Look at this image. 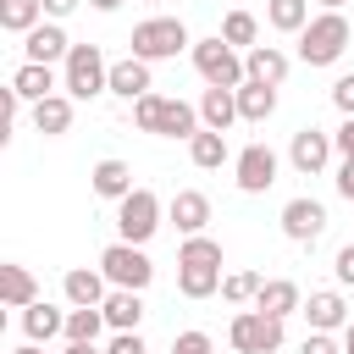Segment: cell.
Segmentation results:
<instances>
[{"label":"cell","mask_w":354,"mask_h":354,"mask_svg":"<svg viewBox=\"0 0 354 354\" xmlns=\"http://www.w3.org/2000/svg\"><path fill=\"white\" fill-rule=\"evenodd\" d=\"M177 293L183 299H210L221 293V243L216 238H183L177 249Z\"/></svg>","instance_id":"1"},{"label":"cell","mask_w":354,"mask_h":354,"mask_svg":"<svg viewBox=\"0 0 354 354\" xmlns=\"http://www.w3.org/2000/svg\"><path fill=\"white\" fill-rule=\"evenodd\" d=\"M348 44H354L348 17H343V11H321V17H310V28L299 33V61H304V66H332Z\"/></svg>","instance_id":"2"},{"label":"cell","mask_w":354,"mask_h":354,"mask_svg":"<svg viewBox=\"0 0 354 354\" xmlns=\"http://www.w3.org/2000/svg\"><path fill=\"white\" fill-rule=\"evenodd\" d=\"M61 88L72 100H94V94H111V61L100 44H72V55L61 61Z\"/></svg>","instance_id":"3"},{"label":"cell","mask_w":354,"mask_h":354,"mask_svg":"<svg viewBox=\"0 0 354 354\" xmlns=\"http://www.w3.org/2000/svg\"><path fill=\"white\" fill-rule=\"evenodd\" d=\"M194 72L205 77V88H243L249 83V72H243V55L216 33V39H194Z\"/></svg>","instance_id":"4"},{"label":"cell","mask_w":354,"mask_h":354,"mask_svg":"<svg viewBox=\"0 0 354 354\" xmlns=\"http://www.w3.org/2000/svg\"><path fill=\"white\" fill-rule=\"evenodd\" d=\"M177 50H194L183 17H144V22L133 28V55H138V61L155 66V61H171Z\"/></svg>","instance_id":"5"},{"label":"cell","mask_w":354,"mask_h":354,"mask_svg":"<svg viewBox=\"0 0 354 354\" xmlns=\"http://www.w3.org/2000/svg\"><path fill=\"white\" fill-rule=\"evenodd\" d=\"M100 271H105L111 288H127V293H144V288L155 282V260H149L138 243H122V238L100 254Z\"/></svg>","instance_id":"6"},{"label":"cell","mask_w":354,"mask_h":354,"mask_svg":"<svg viewBox=\"0 0 354 354\" xmlns=\"http://www.w3.org/2000/svg\"><path fill=\"white\" fill-rule=\"evenodd\" d=\"M227 343H232L238 354H277V348H282V321L249 304V310H238V315H232Z\"/></svg>","instance_id":"7"},{"label":"cell","mask_w":354,"mask_h":354,"mask_svg":"<svg viewBox=\"0 0 354 354\" xmlns=\"http://www.w3.org/2000/svg\"><path fill=\"white\" fill-rule=\"evenodd\" d=\"M116 232H122V243H149L155 232H160V199L149 194V188H133L122 205H116Z\"/></svg>","instance_id":"8"},{"label":"cell","mask_w":354,"mask_h":354,"mask_svg":"<svg viewBox=\"0 0 354 354\" xmlns=\"http://www.w3.org/2000/svg\"><path fill=\"white\" fill-rule=\"evenodd\" d=\"M232 171H238V188L243 194H266L277 183V149L271 144H243L238 160H232Z\"/></svg>","instance_id":"9"},{"label":"cell","mask_w":354,"mask_h":354,"mask_svg":"<svg viewBox=\"0 0 354 354\" xmlns=\"http://www.w3.org/2000/svg\"><path fill=\"white\" fill-rule=\"evenodd\" d=\"M332 133H321V127H299L293 133V144H288V160H293V171H304V177H315V171H326V160H332Z\"/></svg>","instance_id":"10"},{"label":"cell","mask_w":354,"mask_h":354,"mask_svg":"<svg viewBox=\"0 0 354 354\" xmlns=\"http://www.w3.org/2000/svg\"><path fill=\"white\" fill-rule=\"evenodd\" d=\"M282 232H288L293 243H315V238L326 232V205H321V199H304V194L288 199V205H282Z\"/></svg>","instance_id":"11"},{"label":"cell","mask_w":354,"mask_h":354,"mask_svg":"<svg viewBox=\"0 0 354 354\" xmlns=\"http://www.w3.org/2000/svg\"><path fill=\"white\" fill-rule=\"evenodd\" d=\"M61 293H66L72 310H100V304L111 299V282H105V271H94V266H72V271L61 277Z\"/></svg>","instance_id":"12"},{"label":"cell","mask_w":354,"mask_h":354,"mask_svg":"<svg viewBox=\"0 0 354 354\" xmlns=\"http://www.w3.org/2000/svg\"><path fill=\"white\" fill-rule=\"evenodd\" d=\"M22 55H28V61H39V66H55V61H66V55H72V39H66V28H61V22H39V28L22 39Z\"/></svg>","instance_id":"13"},{"label":"cell","mask_w":354,"mask_h":354,"mask_svg":"<svg viewBox=\"0 0 354 354\" xmlns=\"http://www.w3.org/2000/svg\"><path fill=\"white\" fill-rule=\"evenodd\" d=\"M111 94L127 100V105H138L144 94H155V83H149V61H138V55L111 61Z\"/></svg>","instance_id":"14"},{"label":"cell","mask_w":354,"mask_h":354,"mask_svg":"<svg viewBox=\"0 0 354 354\" xmlns=\"http://www.w3.org/2000/svg\"><path fill=\"white\" fill-rule=\"evenodd\" d=\"M166 216L177 221V232H183V238H199V232H205V221H210V199H205L199 188H177V194H171V205H166Z\"/></svg>","instance_id":"15"},{"label":"cell","mask_w":354,"mask_h":354,"mask_svg":"<svg viewBox=\"0 0 354 354\" xmlns=\"http://www.w3.org/2000/svg\"><path fill=\"white\" fill-rule=\"evenodd\" d=\"M299 315L310 321V332H343V326H348V304H343V293H332V288L310 293Z\"/></svg>","instance_id":"16"},{"label":"cell","mask_w":354,"mask_h":354,"mask_svg":"<svg viewBox=\"0 0 354 354\" xmlns=\"http://www.w3.org/2000/svg\"><path fill=\"white\" fill-rule=\"evenodd\" d=\"M288 66H293V61H288L277 44H254V50L243 55V72H249V83H266V88H282Z\"/></svg>","instance_id":"17"},{"label":"cell","mask_w":354,"mask_h":354,"mask_svg":"<svg viewBox=\"0 0 354 354\" xmlns=\"http://www.w3.org/2000/svg\"><path fill=\"white\" fill-rule=\"evenodd\" d=\"M11 94H17L22 105H39V100H50V94H55V66L22 61V66L11 72Z\"/></svg>","instance_id":"18"},{"label":"cell","mask_w":354,"mask_h":354,"mask_svg":"<svg viewBox=\"0 0 354 354\" xmlns=\"http://www.w3.org/2000/svg\"><path fill=\"white\" fill-rule=\"evenodd\" d=\"M88 188H94L100 199L122 205V199L133 194V166H127V160H116V155H111V160H100V166L88 171Z\"/></svg>","instance_id":"19"},{"label":"cell","mask_w":354,"mask_h":354,"mask_svg":"<svg viewBox=\"0 0 354 354\" xmlns=\"http://www.w3.org/2000/svg\"><path fill=\"white\" fill-rule=\"evenodd\" d=\"M199 122L210 133H227L238 122V88H205L199 94Z\"/></svg>","instance_id":"20"},{"label":"cell","mask_w":354,"mask_h":354,"mask_svg":"<svg viewBox=\"0 0 354 354\" xmlns=\"http://www.w3.org/2000/svg\"><path fill=\"white\" fill-rule=\"evenodd\" d=\"M0 304H6V310H28V304H39V282H33L28 266H0Z\"/></svg>","instance_id":"21"},{"label":"cell","mask_w":354,"mask_h":354,"mask_svg":"<svg viewBox=\"0 0 354 354\" xmlns=\"http://www.w3.org/2000/svg\"><path fill=\"white\" fill-rule=\"evenodd\" d=\"M100 310H105V326H111V332H138V321H144V293L111 288V299H105Z\"/></svg>","instance_id":"22"},{"label":"cell","mask_w":354,"mask_h":354,"mask_svg":"<svg viewBox=\"0 0 354 354\" xmlns=\"http://www.w3.org/2000/svg\"><path fill=\"white\" fill-rule=\"evenodd\" d=\"M22 337H28V343L66 337V315H61L55 304H44V299H39V304H28V310H22Z\"/></svg>","instance_id":"23"},{"label":"cell","mask_w":354,"mask_h":354,"mask_svg":"<svg viewBox=\"0 0 354 354\" xmlns=\"http://www.w3.org/2000/svg\"><path fill=\"white\" fill-rule=\"evenodd\" d=\"M254 310H266V315H277V321H288L293 310H304V299H299V282H288V277H271V282L260 288V299H254Z\"/></svg>","instance_id":"24"},{"label":"cell","mask_w":354,"mask_h":354,"mask_svg":"<svg viewBox=\"0 0 354 354\" xmlns=\"http://www.w3.org/2000/svg\"><path fill=\"white\" fill-rule=\"evenodd\" d=\"M33 127H39L44 138L72 133V94H50V100H39V105H33Z\"/></svg>","instance_id":"25"},{"label":"cell","mask_w":354,"mask_h":354,"mask_svg":"<svg viewBox=\"0 0 354 354\" xmlns=\"http://www.w3.org/2000/svg\"><path fill=\"white\" fill-rule=\"evenodd\" d=\"M205 122H199V105H188V100H166L160 105V138H194Z\"/></svg>","instance_id":"26"},{"label":"cell","mask_w":354,"mask_h":354,"mask_svg":"<svg viewBox=\"0 0 354 354\" xmlns=\"http://www.w3.org/2000/svg\"><path fill=\"white\" fill-rule=\"evenodd\" d=\"M188 160H194L199 171H216V166H227V133H210V127H199V133L188 138Z\"/></svg>","instance_id":"27"},{"label":"cell","mask_w":354,"mask_h":354,"mask_svg":"<svg viewBox=\"0 0 354 354\" xmlns=\"http://www.w3.org/2000/svg\"><path fill=\"white\" fill-rule=\"evenodd\" d=\"M39 22H50L39 0H6V6H0V28H6V33H22V39H28Z\"/></svg>","instance_id":"28"},{"label":"cell","mask_w":354,"mask_h":354,"mask_svg":"<svg viewBox=\"0 0 354 354\" xmlns=\"http://www.w3.org/2000/svg\"><path fill=\"white\" fill-rule=\"evenodd\" d=\"M271 111H277V88H266V83H243L238 88V122H254L260 127Z\"/></svg>","instance_id":"29"},{"label":"cell","mask_w":354,"mask_h":354,"mask_svg":"<svg viewBox=\"0 0 354 354\" xmlns=\"http://www.w3.org/2000/svg\"><path fill=\"white\" fill-rule=\"evenodd\" d=\"M266 22L277 33H304L310 28V0H266Z\"/></svg>","instance_id":"30"},{"label":"cell","mask_w":354,"mask_h":354,"mask_svg":"<svg viewBox=\"0 0 354 354\" xmlns=\"http://www.w3.org/2000/svg\"><path fill=\"white\" fill-rule=\"evenodd\" d=\"M221 39H227L232 50L249 55L254 39H260V17H254V11H227V17H221Z\"/></svg>","instance_id":"31"},{"label":"cell","mask_w":354,"mask_h":354,"mask_svg":"<svg viewBox=\"0 0 354 354\" xmlns=\"http://www.w3.org/2000/svg\"><path fill=\"white\" fill-rule=\"evenodd\" d=\"M260 288H266L260 271H227V277H221V299H227V304H254Z\"/></svg>","instance_id":"32"},{"label":"cell","mask_w":354,"mask_h":354,"mask_svg":"<svg viewBox=\"0 0 354 354\" xmlns=\"http://www.w3.org/2000/svg\"><path fill=\"white\" fill-rule=\"evenodd\" d=\"M105 310H66V343H100Z\"/></svg>","instance_id":"33"},{"label":"cell","mask_w":354,"mask_h":354,"mask_svg":"<svg viewBox=\"0 0 354 354\" xmlns=\"http://www.w3.org/2000/svg\"><path fill=\"white\" fill-rule=\"evenodd\" d=\"M160 105H166V94H144V100L133 105V122H138V133H155V127H160Z\"/></svg>","instance_id":"34"},{"label":"cell","mask_w":354,"mask_h":354,"mask_svg":"<svg viewBox=\"0 0 354 354\" xmlns=\"http://www.w3.org/2000/svg\"><path fill=\"white\" fill-rule=\"evenodd\" d=\"M171 354H216V348H210L205 332H177V337H171Z\"/></svg>","instance_id":"35"},{"label":"cell","mask_w":354,"mask_h":354,"mask_svg":"<svg viewBox=\"0 0 354 354\" xmlns=\"http://www.w3.org/2000/svg\"><path fill=\"white\" fill-rule=\"evenodd\" d=\"M332 105H337L343 116H354V72H343V77L332 83Z\"/></svg>","instance_id":"36"},{"label":"cell","mask_w":354,"mask_h":354,"mask_svg":"<svg viewBox=\"0 0 354 354\" xmlns=\"http://www.w3.org/2000/svg\"><path fill=\"white\" fill-rule=\"evenodd\" d=\"M299 354H343V343H337L332 332H310V337L299 343Z\"/></svg>","instance_id":"37"},{"label":"cell","mask_w":354,"mask_h":354,"mask_svg":"<svg viewBox=\"0 0 354 354\" xmlns=\"http://www.w3.org/2000/svg\"><path fill=\"white\" fill-rule=\"evenodd\" d=\"M105 354H149V348H144V337H138V332H116V337L105 343Z\"/></svg>","instance_id":"38"},{"label":"cell","mask_w":354,"mask_h":354,"mask_svg":"<svg viewBox=\"0 0 354 354\" xmlns=\"http://www.w3.org/2000/svg\"><path fill=\"white\" fill-rule=\"evenodd\" d=\"M332 271H337V282H343V288H354V243H343V249H337Z\"/></svg>","instance_id":"39"},{"label":"cell","mask_w":354,"mask_h":354,"mask_svg":"<svg viewBox=\"0 0 354 354\" xmlns=\"http://www.w3.org/2000/svg\"><path fill=\"white\" fill-rule=\"evenodd\" d=\"M332 144H337V155H343V160H354V116H343V127L332 133Z\"/></svg>","instance_id":"40"},{"label":"cell","mask_w":354,"mask_h":354,"mask_svg":"<svg viewBox=\"0 0 354 354\" xmlns=\"http://www.w3.org/2000/svg\"><path fill=\"white\" fill-rule=\"evenodd\" d=\"M39 6H44V17H50V22H61V17H72L83 0H39Z\"/></svg>","instance_id":"41"},{"label":"cell","mask_w":354,"mask_h":354,"mask_svg":"<svg viewBox=\"0 0 354 354\" xmlns=\"http://www.w3.org/2000/svg\"><path fill=\"white\" fill-rule=\"evenodd\" d=\"M337 194L354 205V160H343V166H337Z\"/></svg>","instance_id":"42"},{"label":"cell","mask_w":354,"mask_h":354,"mask_svg":"<svg viewBox=\"0 0 354 354\" xmlns=\"http://www.w3.org/2000/svg\"><path fill=\"white\" fill-rule=\"evenodd\" d=\"M61 354H105V348H94V343H66Z\"/></svg>","instance_id":"43"},{"label":"cell","mask_w":354,"mask_h":354,"mask_svg":"<svg viewBox=\"0 0 354 354\" xmlns=\"http://www.w3.org/2000/svg\"><path fill=\"white\" fill-rule=\"evenodd\" d=\"M343 354H354V321L343 326Z\"/></svg>","instance_id":"44"},{"label":"cell","mask_w":354,"mask_h":354,"mask_svg":"<svg viewBox=\"0 0 354 354\" xmlns=\"http://www.w3.org/2000/svg\"><path fill=\"white\" fill-rule=\"evenodd\" d=\"M11 354H50L44 343H22V348H11Z\"/></svg>","instance_id":"45"},{"label":"cell","mask_w":354,"mask_h":354,"mask_svg":"<svg viewBox=\"0 0 354 354\" xmlns=\"http://www.w3.org/2000/svg\"><path fill=\"white\" fill-rule=\"evenodd\" d=\"M88 6H94V11H116L122 0H88Z\"/></svg>","instance_id":"46"},{"label":"cell","mask_w":354,"mask_h":354,"mask_svg":"<svg viewBox=\"0 0 354 354\" xmlns=\"http://www.w3.org/2000/svg\"><path fill=\"white\" fill-rule=\"evenodd\" d=\"M315 6H321V11H343L348 0H315Z\"/></svg>","instance_id":"47"},{"label":"cell","mask_w":354,"mask_h":354,"mask_svg":"<svg viewBox=\"0 0 354 354\" xmlns=\"http://www.w3.org/2000/svg\"><path fill=\"white\" fill-rule=\"evenodd\" d=\"M144 6H160V0H144Z\"/></svg>","instance_id":"48"}]
</instances>
